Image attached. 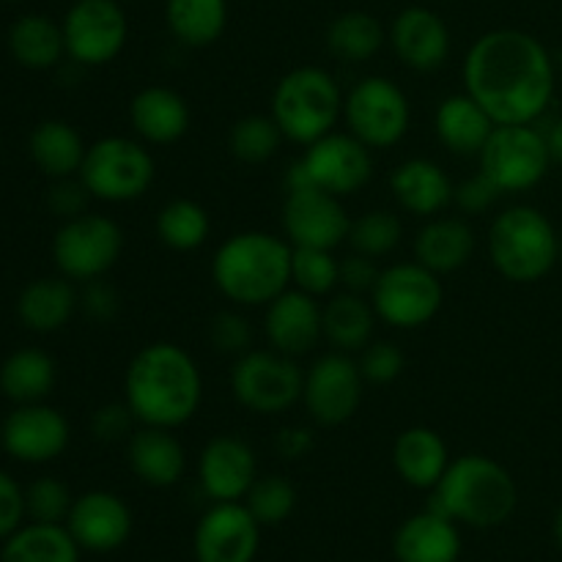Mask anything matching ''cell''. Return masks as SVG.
<instances>
[{
  "instance_id": "1",
  "label": "cell",
  "mask_w": 562,
  "mask_h": 562,
  "mask_svg": "<svg viewBox=\"0 0 562 562\" xmlns=\"http://www.w3.org/2000/svg\"><path fill=\"white\" fill-rule=\"evenodd\" d=\"M464 91L494 124H536L558 88V66L547 44L521 27H494L464 55Z\"/></svg>"
},
{
  "instance_id": "2",
  "label": "cell",
  "mask_w": 562,
  "mask_h": 562,
  "mask_svg": "<svg viewBox=\"0 0 562 562\" xmlns=\"http://www.w3.org/2000/svg\"><path fill=\"white\" fill-rule=\"evenodd\" d=\"M124 401L140 426L181 428L203 404V373L179 344L154 340L135 351L124 373Z\"/></svg>"
},
{
  "instance_id": "3",
  "label": "cell",
  "mask_w": 562,
  "mask_h": 562,
  "mask_svg": "<svg viewBox=\"0 0 562 562\" xmlns=\"http://www.w3.org/2000/svg\"><path fill=\"white\" fill-rule=\"evenodd\" d=\"M289 239L269 231H239L217 247L212 283L236 307H267L291 289Z\"/></svg>"
},
{
  "instance_id": "4",
  "label": "cell",
  "mask_w": 562,
  "mask_h": 562,
  "mask_svg": "<svg viewBox=\"0 0 562 562\" xmlns=\"http://www.w3.org/2000/svg\"><path fill=\"white\" fill-rule=\"evenodd\" d=\"M519 488L508 467L486 453H464L450 461L442 481L431 488L428 508L439 510L456 525L494 530L514 516Z\"/></svg>"
},
{
  "instance_id": "5",
  "label": "cell",
  "mask_w": 562,
  "mask_h": 562,
  "mask_svg": "<svg viewBox=\"0 0 562 562\" xmlns=\"http://www.w3.org/2000/svg\"><path fill=\"white\" fill-rule=\"evenodd\" d=\"M486 250L492 267L516 285L541 283L560 261V234L536 206H510L488 225Z\"/></svg>"
},
{
  "instance_id": "6",
  "label": "cell",
  "mask_w": 562,
  "mask_h": 562,
  "mask_svg": "<svg viewBox=\"0 0 562 562\" xmlns=\"http://www.w3.org/2000/svg\"><path fill=\"white\" fill-rule=\"evenodd\" d=\"M344 99L338 80L322 66H296L285 71L272 91L269 115L278 121L285 140L311 146L335 132L344 119Z\"/></svg>"
},
{
  "instance_id": "7",
  "label": "cell",
  "mask_w": 562,
  "mask_h": 562,
  "mask_svg": "<svg viewBox=\"0 0 562 562\" xmlns=\"http://www.w3.org/2000/svg\"><path fill=\"white\" fill-rule=\"evenodd\" d=\"M91 198L104 203L140 201L157 179L154 154L140 137L108 135L88 143L86 159L77 173Z\"/></svg>"
},
{
  "instance_id": "8",
  "label": "cell",
  "mask_w": 562,
  "mask_h": 562,
  "mask_svg": "<svg viewBox=\"0 0 562 562\" xmlns=\"http://www.w3.org/2000/svg\"><path fill=\"white\" fill-rule=\"evenodd\" d=\"M305 390V371L296 357L283 351L250 349L247 355L236 357L231 368V393L236 404L245 406L252 415L272 417L289 412L302 401Z\"/></svg>"
},
{
  "instance_id": "9",
  "label": "cell",
  "mask_w": 562,
  "mask_h": 562,
  "mask_svg": "<svg viewBox=\"0 0 562 562\" xmlns=\"http://www.w3.org/2000/svg\"><path fill=\"white\" fill-rule=\"evenodd\" d=\"M373 176L371 148L351 132H329L305 146L285 176V187H318L338 198L360 192Z\"/></svg>"
},
{
  "instance_id": "10",
  "label": "cell",
  "mask_w": 562,
  "mask_h": 562,
  "mask_svg": "<svg viewBox=\"0 0 562 562\" xmlns=\"http://www.w3.org/2000/svg\"><path fill=\"white\" fill-rule=\"evenodd\" d=\"M477 162L503 195H519L547 179L552 154L547 135L536 124H499L477 154Z\"/></svg>"
},
{
  "instance_id": "11",
  "label": "cell",
  "mask_w": 562,
  "mask_h": 562,
  "mask_svg": "<svg viewBox=\"0 0 562 562\" xmlns=\"http://www.w3.org/2000/svg\"><path fill=\"white\" fill-rule=\"evenodd\" d=\"M344 121L346 132L366 143L371 151H384V148L398 146L409 132V97L390 77L368 75L346 93Z\"/></svg>"
},
{
  "instance_id": "12",
  "label": "cell",
  "mask_w": 562,
  "mask_h": 562,
  "mask_svg": "<svg viewBox=\"0 0 562 562\" xmlns=\"http://www.w3.org/2000/svg\"><path fill=\"white\" fill-rule=\"evenodd\" d=\"M124 252V231L108 214L86 212L60 223L53 236V261L71 283L108 278Z\"/></svg>"
},
{
  "instance_id": "13",
  "label": "cell",
  "mask_w": 562,
  "mask_h": 562,
  "mask_svg": "<svg viewBox=\"0 0 562 562\" xmlns=\"http://www.w3.org/2000/svg\"><path fill=\"white\" fill-rule=\"evenodd\" d=\"M368 296L379 322L393 329H420L442 311L445 289L439 274L420 261H401L379 272Z\"/></svg>"
},
{
  "instance_id": "14",
  "label": "cell",
  "mask_w": 562,
  "mask_h": 562,
  "mask_svg": "<svg viewBox=\"0 0 562 562\" xmlns=\"http://www.w3.org/2000/svg\"><path fill=\"white\" fill-rule=\"evenodd\" d=\"M66 55L80 66H108L130 42V16L121 0H75L64 20Z\"/></svg>"
},
{
  "instance_id": "15",
  "label": "cell",
  "mask_w": 562,
  "mask_h": 562,
  "mask_svg": "<svg viewBox=\"0 0 562 562\" xmlns=\"http://www.w3.org/2000/svg\"><path fill=\"white\" fill-rule=\"evenodd\" d=\"M366 393L360 362L346 351H327L305 373L302 404L322 428H338L357 415Z\"/></svg>"
},
{
  "instance_id": "16",
  "label": "cell",
  "mask_w": 562,
  "mask_h": 562,
  "mask_svg": "<svg viewBox=\"0 0 562 562\" xmlns=\"http://www.w3.org/2000/svg\"><path fill=\"white\" fill-rule=\"evenodd\" d=\"M280 223L291 247H313V250H335L349 241L351 231L344 198L318 187H294L285 192Z\"/></svg>"
},
{
  "instance_id": "17",
  "label": "cell",
  "mask_w": 562,
  "mask_h": 562,
  "mask_svg": "<svg viewBox=\"0 0 562 562\" xmlns=\"http://www.w3.org/2000/svg\"><path fill=\"white\" fill-rule=\"evenodd\" d=\"M69 442V420L47 401L14 406L0 428V445L20 464H49L66 453Z\"/></svg>"
},
{
  "instance_id": "18",
  "label": "cell",
  "mask_w": 562,
  "mask_h": 562,
  "mask_svg": "<svg viewBox=\"0 0 562 562\" xmlns=\"http://www.w3.org/2000/svg\"><path fill=\"white\" fill-rule=\"evenodd\" d=\"M261 549V525L245 503H212L192 536L198 562H252Z\"/></svg>"
},
{
  "instance_id": "19",
  "label": "cell",
  "mask_w": 562,
  "mask_h": 562,
  "mask_svg": "<svg viewBox=\"0 0 562 562\" xmlns=\"http://www.w3.org/2000/svg\"><path fill=\"white\" fill-rule=\"evenodd\" d=\"M132 508L113 492L93 488V492L80 494L71 503L69 516H66V530L77 541L82 552L110 554L124 547L132 536Z\"/></svg>"
},
{
  "instance_id": "20",
  "label": "cell",
  "mask_w": 562,
  "mask_h": 562,
  "mask_svg": "<svg viewBox=\"0 0 562 562\" xmlns=\"http://www.w3.org/2000/svg\"><path fill=\"white\" fill-rule=\"evenodd\" d=\"M387 42L395 58L412 71H437L448 64L453 38L442 16L428 5H406L393 16Z\"/></svg>"
},
{
  "instance_id": "21",
  "label": "cell",
  "mask_w": 562,
  "mask_h": 562,
  "mask_svg": "<svg viewBox=\"0 0 562 562\" xmlns=\"http://www.w3.org/2000/svg\"><path fill=\"white\" fill-rule=\"evenodd\" d=\"M258 477V459L250 442L234 434L212 437L198 459V481L212 503H241Z\"/></svg>"
},
{
  "instance_id": "22",
  "label": "cell",
  "mask_w": 562,
  "mask_h": 562,
  "mask_svg": "<svg viewBox=\"0 0 562 562\" xmlns=\"http://www.w3.org/2000/svg\"><path fill=\"white\" fill-rule=\"evenodd\" d=\"M263 335L274 351L305 357L324 340V305L300 289H285L263 307Z\"/></svg>"
},
{
  "instance_id": "23",
  "label": "cell",
  "mask_w": 562,
  "mask_h": 562,
  "mask_svg": "<svg viewBox=\"0 0 562 562\" xmlns=\"http://www.w3.org/2000/svg\"><path fill=\"white\" fill-rule=\"evenodd\" d=\"M130 124L146 146H173L190 132L192 110L173 88L146 86L132 97Z\"/></svg>"
},
{
  "instance_id": "24",
  "label": "cell",
  "mask_w": 562,
  "mask_h": 562,
  "mask_svg": "<svg viewBox=\"0 0 562 562\" xmlns=\"http://www.w3.org/2000/svg\"><path fill=\"white\" fill-rule=\"evenodd\" d=\"M126 464L146 486L170 488L184 477L187 450L173 428L137 426L126 439Z\"/></svg>"
},
{
  "instance_id": "25",
  "label": "cell",
  "mask_w": 562,
  "mask_h": 562,
  "mask_svg": "<svg viewBox=\"0 0 562 562\" xmlns=\"http://www.w3.org/2000/svg\"><path fill=\"white\" fill-rule=\"evenodd\" d=\"M390 190L404 212L431 220L453 203L456 184L439 162L428 157H412L393 170Z\"/></svg>"
},
{
  "instance_id": "26",
  "label": "cell",
  "mask_w": 562,
  "mask_h": 562,
  "mask_svg": "<svg viewBox=\"0 0 562 562\" xmlns=\"http://www.w3.org/2000/svg\"><path fill=\"white\" fill-rule=\"evenodd\" d=\"M393 554L398 562H459V525L439 510L426 508L395 530Z\"/></svg>"
},
{
  "instance_id": "27",
  "label": "cell",
  "mask_w": 562,
  "mask_h": 562,
  "mask_svg": "<svg viewBox=\"0 0 562 562\" xmlns=\"http://www.w3.org/2000/svg\"><path fill=\"white\" fill-rule=\"evenodd\" d=\"M390 459H393L401 481L412 488H423V492H431L453 461L442 434L428 426L404 428L395 437Z\"/></svg>"
},
{
  "instance_id": "28",
  "label": "cell",
  "mask_w": 562,
  "mask_h": 562,
  "mask_svg": "<svg viewBox=\"0 0 562 562\" xmlns=\"http://www.w3.org/2000/svg\"><path fill=\"white\" fill-rule=\"evenodd\" d=\"M80 307V291L69 278H36L16 296V318L36 335H53L71 322Z\"/></svg>"
},
{
  "instance_id": "29",
  "label": "cell",
  "mask_w": 562,
  "mask_h": 562,
  "mask_svg": "<svg viewBox=\"0 0 562 562\" xmlns=\"http://www.w3.org/2000/svg\"><path fill=\"white\" fill-rule=\"evenodd\" d=\"M475 228L464 217H442V214H437L415 236V261L437 272L439 278L464 269L475 256Z\"/></svg>"
},
{
  "instance_id": "30",
  "label": "cell",
  "mask_w": 562,
  "mask_h": 562,
  "mask_svg": "<svg viewBox=\"0 0 562 562\" xmlns=\"http://www.w3.org/2000/svg\"><path fill=\"white\" fill-rule=\"evenodd\" d=\"M494 119L467 91L450 93L434 110V132L450 154L477 157L494 132Z\"/></svg>"
},
{
  "instance_id": "31",
  "label": "cell",
  "mask_w": 562,
  "mask_h": 562,
  "mask_svg": "<svg viewBox=\"0 0 562 562\" xmlns=\"http://www.w3.org/2000/svg\"><path fill=\"white\" fill-rule=\"evenodd\" d=\"M88 143L64 119H47L42 124L33 126L31 137H27V157L36 165L38 173L47 176L49 181L69 179L77 176L86 159Z\"/></svg>"
},
{
  "instance_id": "32",
  "label": "cell",
  "mask_w": 562,
  "mask_h": 562,
  "mask_svg": "<svg viewBox=\"0 0 562 562\" xmlns=\"http://www.w3.org/2000/svg\"><path fill=\"white\" fill-rule=\"evenodd\" d=\"M55 384H58V362L36 346L11 351L0 366V393L14 406L47 401Z\"/></svg>"
},
{
  "instance_id": "33",
  "label": "cell",
  "mask_w": 562,
  "mask_h": 562,
  "mask_svg": "<svg viewBox=\"0 0 562 562\" xmlns=\"http://www.w3.org/2000/svg\"><path fill=\"white\" fill-rule=\"evenodd\" d=\"M5 44L11 58L27 71L55 69L66 55L64 27L47 14H22L9 27Z\"/></svg>"
},
{
  "instance_id": "34",
  "label": "cell",
  "mask_w": 562,
  "mask_h": 562,
  "mask_svg": "<svg viewBox=\"0 0 562 562\" xmlns=\"http://www.w3.org/2000/svg\"><path fill=\"white\" fill-rule=\"evenodd\" d=\"M376 322L371 300L362 294L340 291L329 296V302H324V340L333 344L335 351L360 355L373 340Z\"/></svg>"
},
{
  "instance_id": "35",
  "label": "cell",
  "mask_w": 562,
  "mask_h": 562,
  "mask_svg": "<svg viewBox=\"0 0 562 562\" xmlns=\"http://www.w3.org/2000/svg\"><path fill=\"white\" fill-rule=\"evenodd\" d=\"M165 25L184 47H212L228 27V0H165Z\"/></svg>"
},
{
  "instance_id": "36",
  "label": "cell",
  "mask_w": 562,
  "mask_h": 562,
  "mask_svg": "<svg viewBox=\"0 0 562 562\" xmlns=\"http://www.w3.org/2000/svg\"><path fill=\"white\" fill-rule=\"evenodd\" d=\"M80 552L66 525L31 521L5 538L0 562H80Z\"/></svg>"
},
{
  "instance_id": "37",
  "label": "cell",
  "mask_w": 562,
  "mask_h": 562,
  "mask_svg": "<svg viewBox=\"0 0 562 562\" xmlns=\"http://www.w3.org/2000/svg\"><path fill=\"white\" fill-rule=\"evenodd\" d=\"M387 42V31L371 11L351 9L335 16L327 25L329 53L346 64H366Z\"/></svg>"
},
{
  "instance_id": "38",
  "label": "cell",
  "mask_w": 562,
  "mask_h": 562,
  "mask_svg": "<svg viewBox=\"0 0 562 562\" xmlns=\"http://www.w3.org/2000/svg\"><path fill=\"white\" fill-rule=\"evenodd\" d=\"M157 236L168 250H201L212 236V217L192 198H173L157 212Z\"/></svg>"
},
{
  "instance_id": "39",
  "label": "cell",
  "mask_w": 562,
  "mask_h": 562,
  "mask_svg": "<svg viewBox=\"0 0 562 562\" xmlns=\"http://www.w3.org/2000/svg\"><path fill=\"white\" fill-rule=\"evenodd\" d=\"M283 132H280L278 121L272 115L250 113L234 121L228 132V148L234 159L245 165H263L272 157H278L280 146H283Z\"/></svg>"
},
{
  "instance_id": "40",
  "label": "cell",
  "mask_w": 562,
  "mask_h": 562,
  "mask_svg": "<svg viewBox=\"0 0 562 562\" xmlns=\"http://www.w3.org/2000/svg\"><path fill=\"white\" fill-rule=\"evenodd\" d=\"M291 285L305 294L333 296L340 285V258L335 250H313V247H294L291 252Z\"/></svg>"
},
{
  "instance_id": "41",
  "label": "cell",
  "mask_w": 562,
  "mask_h": 562,
  "mask_svg": "<svg viewBox=\"0 0 562 562\" xmlns=\"http://www.w3.org/2000/svg\"><path fill=\"white\" fill-rule=\"evenodd\" d=\"M404 239V225H401L398 214H393L390 209H371V212L360 214L357 220H351L349 231V245L355 252L371 258H384L395 250Z\"/></svg>"
},
{
  "instance_id": "42",
  "label": "cell",
  "mask_w": 562,
  "mask_h": 562,
  "mask_svg": "<svg viewBox=\"0 0 562 562\" xmlns=\"http://www.w3.org/2000/svg\"><path fill=\"white\" fill-rule=\"evenodd\" d=\"M296 488L283 475H258L247 492L245 505L261 527H278L296 510Z\"/></svg>"
},
{
  "instance_id": "43",
  "label": "cell",
  "mask_w": 562,
  "mask_h": 562,
  "mask_svg": "<svg viewBox=\"0 0 562 562\" xmlns=\"http://www.w3.org/2000/svg\"><path fill=\"white\" fill-rule=\"evenodd\" d=\"M71 503H75V497H71L69 486L53 475L36 477V481L25 488V510L31 521H42V525H66Z\"/></svg>"
},
{
  "instance_id": "44",
  "label": "cell",
  "mask_w": 562,
  "mask_h": 562,
  "mask_svg": "<svg viewBox=\"0 0 562 562\" xmlns=\"http://www.w3.org/2000/svg\"><path fill=\"white\" fill-rule=\"evenodd\" d=\"M357 362H360L366 384H376V387L398 382L401 373L406 371L404 349L390 344V340H371V344L360 351Z\"/></svg>"
},
{
  "instance_id": "45",
  "label": "cell",
  "mask_w": 562,
  "mask_h": 562,
  "mask_svg": "<svg viewBox=\"0 0 562 562\" xmlns=\"http://www.w3.org/2000/svg\"><path fill=\"white\" fill-rule=\"evenodd\" d=\"M209 340H212L220 355H228L236 360V357L247 355L252 349L256 333H252L250 318L241 311H220L209 322Z\"/></svg>"
},
{
  "instance_id": "46",
  "label": "cell",
  "mask_w": 562,
  "mask_h": 562,
  "mask_svg": "<svg viewBox=\"0 0 562 562\" xmlns=\"http://www.w3.org/2000/svg\"><path fill=\"white\" fill-rule=\"evenodd\" d=\"M137 417L126 406V401H113V404H102L91 417V434L99 442H126L135 434Z\"/></svg>"
},
{
  "instance_id": "47",
  "label": "cell",
  "mask_w": 562,
  "mask_h": 562,
  "mask_svg": "<svg viewBox=\"0 0 562 562\" xmlns=\"http://www.w3.org/2000/svg\"><path fill=\"white\" fill-rule=\"evenodd\" d=\"M88 201H91V192H88V187L82 184L80 176L55 179L47 190V206L55 217H60V223L86 214Z\"/></svg>"
},
{
  "instance_id": "48",
  "label": "cell",
  "mask_w": 562,
  "mask_h": 562,
  "mask_svg": "<svg viewBox=\"0 0 562 562\" xmlns=\"http://www.w3.org/2000/svg\"><path fill=\"white\" fill-rule=\"evenodd\" d=\"M80 311L86 313L91 322L108 324L119 316L121 311V294L113 283H108L104 278L88 280L82 283L80 291Z\"/></svg>"
},
{
  "instance_id": "49",
  "label": "cell",
  "mask_w": 562,
  "mask_h": 562,
  "mask_svg": "<svg viewBox=\"0 0 562 562\" xmlns=\"http://www.w3.org/2000/svg\"><path fill=\"white\" fill-rule=\"evenodd\" d=\"M499 198H503V192H499L497 184H494L488 176H483L481 170H477L475 176H470V179L461 181V184H456L453 190V203L464 214L488 212V209H494V203H497Z\"/></svg>"
},
{
  "instance_id": "50",
  "label": "cell",
  "mask_w": 562,
  "mask_h": 562,
  "mask_svg": "<svg viewBox=\"0 0 562 562\" xmlns=\"http://www.w3.org/2000/svg\"><path fill=\"white\" fill-rule=\"evenodd\" d=\"M25 519V488L9 472L0 470V541L14 536Z\"/></svg>"
},
{
  "instance_id": "51",
  "label": "cell",
  "mask_w": 562,
  "mask_h": 562,
  "mask_svg": "<svg viewBox=\"0 0 562 562\" xmlns=\"http://www.w3.org/2000/svg\"><path fill=\"white\" fill-rule=\"evenodd\" d=\"M379 272L382 269L376 267V258L351 250V256L340 258V289L362 296L371 294L379 280Z\"/></svg>"
},
{
  "instance_id": "52",
  "label": "cell",
  "mask_w": 562,
  "mask_h": 562,
  "mask_svg": "<svg viewBox=\"0 0 562 562\" xmlns=\"http://www.w3.org/2000/svg\"><path fill=\"white\" fill-rule=\"evenodd\" d=\"M313 448H316V437L305 426H283L274 437V450L289 461L305 459V456H311Z\"/></svg>"
},
{
  "instance_id": "53",
  "label": "cell",
  "mask_w": 562,
  "mask_h": 562,
  "mask_svg": "<svg viewBox=\"0 0 562 562\" xmlns=\"http://www.w3.org/2000/svg\"><path fill=\"white\" fill-rule=\"evenodd\" d=\"M543 135H547V146H549V154H552V162L562 165V119L554 121Z\"/></svg>"
},
{
  "instance_id": "54",
  "label": "cell",
  "mask_w": 562,
  "mask_h": 562,
  "mask_svg": "<svg viewBox=\"0 0 562 562\" xmlns=\"http://www.w3.org/2000/svg\"><path fill=\"white\" fill-rule=\"evenodd\" d=\"M554 541H558L560 552H562V503L558 508V516H554Z\"/></svg>"
},
{
  "instance_id": "55",
  "label": "cell",
  "mask_w": 562,
  "mask_h": 562,
  "mask_svg": "<svg viewBox=\"0 0 562 562\" xmlns=\"http://www.w3.org/2000/svg\"><path fill=\"white\" fill-rule=\"evenodd\" d=\"M554 66H558V75H562V49L558 53V58H554Z\"/></svg>"
},
{
  "instance_id": "56",
  "label": "cell",
  "mask_w": 562,
  "mask_h": 562,
  "mask_svg": "<svg viewBox=\"0 0 562 562\" xmlns=\"http://www.w3.org/2000/svg\"><path fill=\"white\" fill-rule=\"evenodd\" d=\"M560 261H562V234H560Z\"/></svg>"
},
{
  "instance_id": "57",
  "label": "cell",
  "mask_w": 562,
  "mask_h": 562,
  "mask_svg": "<svg viewBox=\"0 0 562 562\" xmlns=\"http://www.w3.org/2000/svg\"><path fill=\"white\" fill-rule=\"evenodd\" d=\"M11 3H16V0H11Z\"/></svg>"
},
{
  "instance_id": "58",
  "label": "cell",
  "mask_w": 562,
  "mask_h": 562,
  "mask_svg": "<svg viewBox=\"0 0 562 562\" xmlns=\"http://www.w3.org/2000/svg\"><path fill=\"white\" fill-rule=\"evenodd\" d=\"M121 3H124V0H121Z\"/></svg>"
}]
</instances>
